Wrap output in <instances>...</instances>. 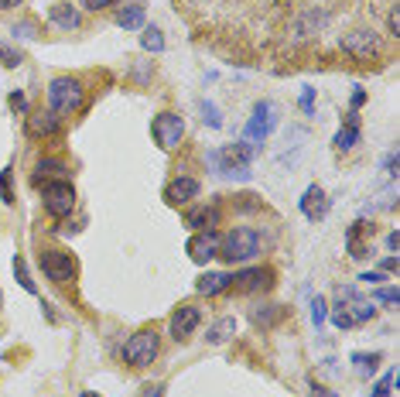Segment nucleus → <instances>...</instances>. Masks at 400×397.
<instances>
[{"label": "nucleus", "mask_w": 400, "mask_h": 397, "mask_svg": "<svg viewBox=\"0 0 400 397\" xmlns=\"http://www.w3.org/2000/svg\"><path fill=\"white\" fill-rule=\"evenodd\" d=\"M209 161L215 165L219 175L246 179V175H250V165H253V144H246V141H240V144H226V147L212 151Z\"/></svg>", "instance_id": "nucleus-1"}, {"label": "nucleus", "mask_w": 400, "mask_h": 397, "mask_svg": "<svg viewBox=\"0 0 400 397\" xmlns=\"http://www.w3.org/2000/svg\"><path fill=\"white\" fill-rule=\"evenodd\" d=\"M219 254L229 264H243V261H250V257L260 254V233L253 226H236L226 236H219Z\"/></svg>", "instance_id": "nucleus-2"}, {"label": "nucleus", "mask_w": 400, "mask_h": 397, "mask_svg": "<svg viewBox=\"0 0 400 397\" xmlns=\"http://www.w3.org/2000/svg\"><path fill=\"white\" fill-rule=\"evenodd\" d=\"M48 106L55 116H69L83 106V83L72 76H55L48 83Z\"/></svg>", "instance_id": "nucleus-3"}, {"label": "nucleus", "mask_w": 400, "mask_h": 397, "mask_svg": "<svg viewBox=\"0 0 400 397\" xmlns=\"http://www.w3.org/2000/svg\"><path fill=\"white\" fill-rule=\"evenodd\" d=\"M158 349H161V339L154 329H140L134 332L127 343H123V360L130 367H151L158 360Z\"/></svg>", "instance_id": "nucleus-4"}, {"label": "nucleus", "mask_w": 400, "mask_h": 397, "mask_svg": "<svg viewBox=\"0 0 400 397\" xmlns=\"http://www.w3.org/2000/svg\"><path fill=\"white\" fill-rule=\"evenodd\" d=\"M38 185H41V198H45V212L48 216L65 219L76 209V189L65 179H48V182H38Z\"/></svg>", "instance_id": "nucleus-5"}, {"label": "nucleus", "mask_w": 400, "mask_h": 397, "mask_svg": "<svg viewBox=\"0 0 400 397\" xmlns=\"http://www.w3.org/2000/svg\"><path fill=\"white\" fill-rule=\"evenodd\" d=\"M277 123H281L277 106H274V103H267V99H260V103L253 106V116H250L246 130H243V141H246V144H264Z\"/></svg>", "instance_id": "nucleus-6"}, {"label": "nucleus", "mask_w": 400, "mask_h": 397, "mask_svg": "<svg viewBox=\"0 0 400 397\" xmlns=\"http://www.w3.org/2000/svg\"><path fill=\"white\" fill-rule=\"evenodd\" d=\"M151 134H154L158 147L175 151V147L182 144V137H185V120H182L178 113H158L154 123H151Z\"/></svg>", "instance_id": "nucleus-7"}, {"label": "nucleus", "mask_w": 400, "mask_h": 397, "mask_svg": "<svg viewBox=\"0 0 400 397\" xmlns=\"http://www.w3.org/2000/svg\"><path fill=\"white\" fill-rule=\"evenodd\" d=\"M41 274L55 285H72L76 281V261L62 250H41Z\"/></svg>", "instance_id": "nucleus-8"}, {"label": "nucleus", "mask_w": 400, "mask_h": 397, "mask_svg": "<svg viewBox=\"0 0 400 397\" xmlns=\"http://www.w3.org/2000/svg\"><path fill=\"white\" fill-rule=\"evenodd\" d=\"M342 52H349L352 59H373V55L380 52V41H377L373 31L359 28V31H349V34L342 38Z\"/></svg>", "instance_id": "nucleus-9"}, {"label": "nucleus", "mask_w": 400, "mask_h": 397, "mask_svg": "<svg viewBox=\"0 0 400 397\" xmlns=\"http://www.w3.org/2000/svg\"><path fill=\"white\" fill-rule=\"evenodd\" d=\"M189 257L196 261V264H209L215 254H219V233L215 230H202V233H196L192 240H189Z\"/></svg>", "instance_id": "nucleus-10"}, {"label": "nucleus", "mask_w": 400, "mask_h": 397, "mask_svg": "<svg viewBox=\"0 0 400 397\" xmlns=\"http://www.w3.org/2000/svg\"><path fill=\"white\" fill-rule=\"evenodd\" d=\"M301 216L311 219V223H318V219L328 216V198H325V189L322 185H308L304 189V196H301Z\"/></svg>", "instance_id": "nucleus-11"}, {"label": "nucleus", "mask_w": 400, "mask_h": 397, "mask_svg": "<svg viewBox=\"0 0 400 397\" xmlns=\"http://www.w3.org/2000/svg\"><path fill=\"white\" fill-rule=\"evenodd\" d=\"M202 322V312L196 305H182V308H175V315H171V336L175 339H189L196 329H199Z\"/></svg>", "instance_id": "nucleus-12"}, {"label": "nucleus", "mask_w": 400, "mask_h": 397, "mask_svg": "<svg viewBox=\"0 0 400 397\" xmlns=\"http://www.w3.org/2000/svg\"><path fill=\"white\" fill-rule=\"evenodd\" d=\"M196 196H199V182L189 179V175H178V179L165 189V198H168L171 205H185V202H192Z\"/></svg>", "instance_id": "nucleus-13"}, {"label": "nucleus", "mask_w": 400, "mask_h": 397, "mask_svg": "<svg viewBox=\"0 0 400 397\" xmlns=\"http://www.w3.org/2000/svg\"><path fill=\"white\" fill-rule=\"evenodd\" d=\"M359 137H363V134H359V113L349 110V113H346V123H342V130L335 134L332 144H335V151H352V147L359 144Z\"/></svg>", "instance_id": "nucleus-14"}, {"label": "nucleus", "mask_w": 400, "mask_h": 397, "mask_svg": "<svg viewBox=\"0 0 400 397\" xmlns=\"http://www.w3.org/2000/svg\"><path fill=\"white\" fill-rule=\"evenodd\" d=\"M226 288H233V274H226V271H212V274H202L199 281H196V292L205 298H215L222 295Z\"/></svg>", "instance_id": "nucleus-15"}, {"label": "nucleus", "mask_w": 400, "mask_h": 397, "mask_svg": "<svg viewBox=\"0 0 400 397\" xmlns=\"http://www.w3.org/2000/svg\"><path fill=\"white\" fill-rule=\"evenodd\" d=\"M271 278H274V271H267V267H264V271L253 267V271H240V274L233 278V285H236L240 292H257V288H271V285H274Z\"/></svg>", "instance_id": "nucleus-16"}, {"label": "nucleus", "mask_w": 400, "mask_h": 397, "mask_svg": "<svg viewBox=\"0 0 400 397\" xmlns=\"http://www.w3.org/2000/svg\"><path fill=\"white\" fill-rule=\"evenodd\" d=\"M55 130H59L55 113H31L28 116V137H52Z\"/></svg>", "instance_id": "nucleus-17"}, {"label": "nucleus", "mask_w": 400, "mask_h": 397, "mask_svg": "<svg viewBox=\"0 0 400 397\" xmlns=\"http://www.w3.org/2000/svg\"><path fill=\"white\" fill-rule=\"evenodd\" d=\"M219 223V209L215 205H196L189 216H185V226H192V230H212Z\"/></svg>", "instance_id": "nucleus-18"}, {"label": "nucleus", "mask_w": 400, "mask_h": 397, "mask_svg": "<svg viewBox=\"0 0 400 397\" xmlns=\"http://www.w3.org/2000/svg\"><path fill=\"white\" fill-rule=\"evenodd\" d=\"M144 17H147L144 3H127V7L116 10V24H120L123 31H137V28H144Z\"/></svg>", "instance_id": "nucleus-19"}, {"label": "nucleus", "mask_w": 400, "mask_h": 397, "mask_svg": "<svg viewBox=\"0 0 400 397\" xmlns=\"http://www.w3.org/2000/svg\"><path fill=\"white\" fill-rule=\"evenodd\" d=\"M52 21H55L59 28H65V31H76V28L83 24V17H79V10H76L72 3H55V7H52Z\"/></svg>", "instance_id": "nucleus-20"}, {"label": "nucleus", "mask_w": 400, "mask_h": 397, "mask_svg": "<svg viewBox=\"0 0 400 397\" xmlns=\"http://www.w3.org/2000/svg\"><path fill=\"white\" fill-rule=\"evenodd\" d=\"M233 332H236V318H233V315H226V318L212 322V329L205 332V339H209L212 346H219V343H226V339H229Z\"/></svg>", "instance_id": "nucleus-21"}, {"label": "nucleus", "mask_w": 400, "mask_h": 397, "mask_svg": "<svg viewBox=\"0 0 400 397\" xmlns=\"http://www.w3.org/2000/svg\"><path fill=\"white\" fill-rule=\"evenodd\" d=\"M38 175H34V182H48V179H65V165L62 161H55V158H41L38 161V168H34Z\"/></svg>", "instance_id": "nucleus-22"}, {"label": "nucleus", "mask_w": 400, "mask_h": 397, "mask_svg": "<svg viewBox=\"0 0 400 397\" xmlns=\"http://www.w3.org/2000/svg\"><path fill=\"white\" fill-rule=\"evenodd\" d=\"M359 230H363V219H356V223L349 226V233H346V247H349V257H356V261L370 257V247H366V243H359Z\"/></svg>", "instance_id": "nucleus-23"}, {"label": "nucleus", "mask_w": 400, "mask_h": 397, "mask_svg": "<svg viewBox=\"0 0 400 397\" xmlns=\"http://www.w3.org/2000/svg\"><path fill=\"white\" fill-rule=\"evenodd\" d=\"M380 360H383L380 353H352V363H356V370H359L363 377L377 374V363H380Z\"/></svg>", "instance_id": "nucleus-24"}, {"label": "nucleus", "mask_w": 400, "mask_h": 397, "mask_svg": "<svg viewBox=\"0 0 400 397\" xmlns=\"http://www.w3.org/2000/svg\"><path fill=\"white\" fill-rule=\"evenodd\" d=\"M140 45H144V52H165V34L158 31V28H144V34H140Z\"/></svg>", "instance_id": "nucleus-25"}, {"label": "nucleus", "mask_w": 400, "mask_h": 397, "mask_svg": "<svg viewBox=\"0 0 400 397\" xmlns=\"http://www.w3.org/2000/svg\"><path fill=\"white\" fill-rule=\"evenodd\" d=\"M10 267H14V278H17V285H21L24 292H34V281H31V274H28V264H24V257H17V254H14Z\"/></svg>", "instance_id": "nucleus-26"}, {"label": "nucleus", "mask_w": 400, "mask_h": 397, "mask_svg": "<svg viewBox=\"0 0 400 397\" xmlns=\"http://www.w3.org/2000/svg\"><path fill=\"white\" fill-rule=\"evenodd\" d=\"M397 380H400L397 370H387V374L377 380V387H373V394H370V397H390V394H394V387H397Z\"/></svg>", "instance_id": "nucleus-27"}, {"label": "nucleus", "mask_w": 400, "mask_h": 397, "mask_svg": "<svg viewBox=\"0 0 400 397\" xmlns=\"http://www.w3.org/2000/svg\"><path fill=\"white\" fill-rule=\"evenodd\" d=\"M332 322H335L339 329H352V325H356V318H352L342 305H335V308H332Z\"/></svg>", "instance_id": "nucleus-28"}, {"label": "nucleus", "mask_w": 400, "mask_h": 397, "mask_svg": "<svg viewBox=\"0 0 400 397\" xmlns=\"http://www.w3.org/2000/svg\"><path fill=\"white\" fill-rule=\"evenodd\" d=\"M311 322H315V329L325 325V298L322 295H315V301H311Z\"/></svg>", "instance_id": "nucleus-29"}, {"label": "nucleus", "mask_w": 400, "mask_h": 397, "mask_svg": "<svg viewBox=\"0 0 400 397\" xmlns=\"http://www.w3.org/2000/svg\"><path fill=\"white\" fill-rule=\"evenodd\" d=\"M0 202H14V192H10V168H3L0 172Z\"/></svg>", "instance_id": "nucleus-30"}, {"label": "nucleus", "mask_w": 400, "mask_h": 397, "mask_svg": "<svg viewBox=\"0 0 400 397\" xmlns=\"http://www.w3.org/2000/svg\"><path fill=\"white\" fill-rule=\"evenodd\" d=\"M0 62H3L7 69H17V65H21V52H14V48L0 45Z\"/></svg>", "instance_id": "nucleus-31"}, {"label": "nucleus", "mask_w": 400, "mask_h": 397, "mask_svg": "<svg viewBox=\"0 0 400 397\" xmlns=\"http://www.w3.org/2000/svg\"><path fill=\"white\" fill-rule=\"evenodd\" d=\"M202 120H205L209 127H222V120H219V110H215L212 103H202Z\"/></svg>", "instance_id": "nucleus-32"}, {"label": "nucleus", "mask_w": 400, "mask_h": 397, "mask_svg": "<svg viewBox=\"0 0 400 397\" xmlns=\"http://www.w3.org/2000/svg\"><path fill=\"white\" fill-rule=\"evenodd\" d=\"M373 301H383V305H397V301H400V292H397V288H380V292H373Z\"/></svg>", "instance_id": "nucleus-33"}, {"label": "nucleus", "mask_w": 400, "mask_h": 397, "mask_svg": "<svg viewBox=\"0 0 400 397\" xmlns=\"http://www.w3.org/2000/svg\"><path fill=\"white\" fill-rule=\"evenodd\" d=\"M10 34H17V38H34L38 34V28L31 24V21H21V24H14V31Z\"/></svg>", "instance_id": "nucleus-34"}, {"label": "nucleus", "mask_w": 400, "mask_h": 397, "mask_svg": "<svg viewBox=\"0 0 400 397\" xmlns=\"http://www.w3.org/2000/svg\"><path fill=\"white\" fill-rule=\"evenodd\" d=\"M271 308H274V305H271ZM253 318H257V325H274V322L281 318V308H274V312H264V315H260V312H253Z\"/></svg>", "instance_id": "nucleus-35"}, {"label": "nucleus", "mask_w": 400, "mask_h": 397, "mask_svg": "<svg viewBox=\"0 0 400 397\" xmlns=\"http://www.w3.org/2000/svg\"><path fill=\"white\" fill-rule=\"evenodd\" d=\"M298 106L304 110V113H311V110H315V90H311V86H304V90H301Z\"/></svg>", "instance_id": "nucleus-36"}, {"label": "nucleus", "mask_w": 400, "mask_h": 397, "mask_svg": "<svg viewBox=\"0 0 400 397\" xmlns=\"http://www.w3.org/2000/svg\"><path fill=\"white\" fill-rule=\"evenodd\" d=\"M387 28H390V34H394V38H400V10H397V7L390 10V17H387Z\"/></svg>", "instance_id": "nucleus-37"}, {"label": "nucleus", "mask_w": 400, "mask_h": 397, "mask_svg": "<svg viewBox=\"0 0 400 397\" xmlns=\"http://www.w3.org/2000/svg\"><path fill=\"white\" fill-rule=\"evenodd\" d=\"M383 168H387V175H390V179H397V172H400V158H397V154H387Z\"/></svg>", "instance_id": "nucleus-38"}, {"label": "nucleus", "mask_w": 400, "mask_h": 397, "mask_svg": "<svg viewBox=\"0 0 400 397\" xmlns=\"http://www.w3.org/2000/svg\"><path fill=\"white\" fill-rule=\"evenodd\" d=\"M359 281H366V285H380V281H387V274H383V271H366V274H359Z\"/></svg>", "instance_id": "nucleus-39"}, {"label": "nucleus", "mask_w": 400, "mask_h": 397, "mask_svg": "<svg viewBox=\"0 0 400 397\" xmlns=\"http://www.w3.org/2000/svg\"><path fill=\"white\" fill-rule=\"evenodd\" d=\"M79 3H83L86 10H103V7H113L116 0H79Z\"/></svg>", "instance_id": "nucleus-40"}, {"label": "nucleus", "mask_w": 400, "mask_h": 397, "mask_svg": "<svg viewBox=\"0 0 400 397\" xmlns=\"http://www.w3.org/2000/svg\"><path fill=\"white\" fill-rule=\"evenodd\" d=\"M308 394H311V397H339V394H332L328 387H322V384H315V380H311V391H308Z\"/></svg>", "instance_id": "nucleus-41"}, {"label": "nucleus", "mask_w": 400, "mask_h": 397, "mask_svg": "<svg viewBox=\"0 0 400 397\" xmlns=\"http://www.w3.org/2000/svg\"><path fill=\"white\" fill-rule=\"evenodd\" d=\"M10 106H17V110H28V99H24V93H10Z\"/></svg>", "instance_id": "nucleus-42"}, {"label": "nucleus", "mask_w": 400, "mask_h": 397, "mask_svg": "<svg viewBox=\"0 0 400 397\" xmlns=\"http://www.w3.org/2000/svg\"><path fill=\"white\" fill-rule=\"evenodd\" d=\"M387 247H390L394 254H397V250H400V230H394V233L387 236Z\"/></svg>", "instance_id": "nucleus-43"}, {"label": "nucleus", "mask_w": 400, "mask_h": 397, "mask_svg": "<svg viewBox=\"0 0 400 397\" xmlns=\"http://www.w3.org/2000/svg\"><path fill=\"white\" fill-rule=\"evenodd\" d=\"M380 267H383V274L397 271V257H383V264H380Z\"/></svg>", "instance_id": "nucleus-44"}, {"label": "nucleus", "mask_w": 400, "mask_h": 397, "mask_svg": "<svg viewBox=\"0 0 400 397\" xmlns=\"http://www.w3.org/2000/svg\"><path fill=\"white\" fill-rule=\"evenodd\" d=\"M363 103H366V93H363V90H356V93H352V110H359Z\"/></svg>", "instance_id": "nucleus-45"}, {"label": "nucleus", "mask_w": 400, "mask_h": 397, "mask_svg": "<svg viewBox=\"0 0 400 397\" xmlns=\"http://www.w3.org/2000/svg\"><path fill=\"white\" fill-rule=\"evenodd\" d=\"M144 397H165V387H161V384H154V387H147V391H144Z\"/></svg>", "instance_id": "nucleus-46"}, {"label": "nucleus", "mask_w": 400, "mask_h": 397, "mask_svg": "<svg viewBox=\"0 0 400 397\" xmlns=\"http://www.w3.org/2000/svg\"><path fill=\"white\" fill-rule=\"evenodd\" d=\"M21 0H0V10H7V7H17Z\"/></svg>", "instance_id": "nucleus-47"}, {"label": "nucleus", "mask_w": 400, "mask_h": 397, "mask_svg": "<svg viewBox=\"0 0 400 397\" xmlns=\"http://www.w3.org/2000/svg\"><path fill=\"white\" fill-rule=\"evenodd\" d=\"M83 397H100V394H93V391H86V394H83Z\"/></svg>", "instance_id": "nucleus-48"}]
</instances>
